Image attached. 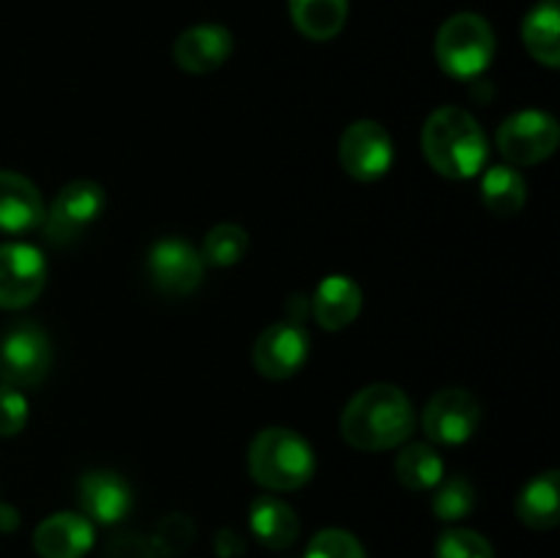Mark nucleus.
<instances>
[{
	"instance_id": "nucleus-1",
	"label": "nucleus",
	"mask_w": 560,
	"mask_h": 558,
	"mask_svg": "<svg viewBox=\"0 0 560 558\" xmlns=\"http://www.w3.org/2000/svg\"><path fill=\"white\" fill-rule=\"evenodd\" d=\"M416 410L408 394L394 383H372L361 388L342 410L339 430L359 452H386L410 438Z\"/></svg>"
},
{
	"instance_id": "nucleus-2",
	"label": "nucleus",
	"mask_w": 560,
	"mask_h": 558,
	"mask_svg": "<svg viewBox=\"0 0 560 558\" xmlns=\"http://www.w3.org/2000/svg\"><path fill=\"white\" fill-rule=\"evenodd\" d=\"M421 151L443 178H474L487 164V135L479 120L463 107H441L421 129Z\"/></svg>"
},
{
	"instance_id": "nucleus-3",
	"label": "nucleus",
	"mask_w": 560,
	"mask_h": 558,
	"mask_svg": "<svg viewBox=\"0 0 560 558\" xmlns=\"http://www.w3.org/2000/svg\"><path fill=\"white\" fill-rule=\"evenodd\" d=\"M249 474L266 490L293 492L315 476V452L288 427H266L249 443Z\"/></svg>"
},
{
	"instance_id": "nucleus-4",
	"label": "nucleus",
	"mask_w": 560,
	"mask_h": 558,
	"mask_svg": "<svg viewBox=\"0 0 560 558\" xmlns=\"http://www.w3.org/2000/svg\"><path fill=\"white\" fill-rule=\"evenodd\" d=\"M441 69L457 80H476L495 58V33L490 22L474 11L448 16L435 38Z\"/></svg>"
},
{
	"instance_id": "nucleus-5",
	"label": "nucleus",
	"mask_w": 560,
	"mask_h": 558,
	"mask_svg": "<svg viewBox=\"0 0 560 558\" xmlns=\"http://www.w3.org/2000/svg\"><path fill=\"white\" fill-rule=\"evenodd\" d=\"M52 345L42 326L16 321L0 334V381L14 388H31L47 377Z\"/></svg>"
},
{
	"instance_id": "nucleus-6",
	"label": "nucleus",
	"mask_w": 560,
	"mask_h": 558,
	"mask_svg": "<svg viewBox=\"0 0 560 558\" xmlns=\"http://www.w3.org/2000/svg\"><path fill=\"white\" fill-rule=\"evenodd\" d=\"M104 211V189L96 181H69L44 211V235L55 246H71Z\"/></svg>"
},
{
	"instance_id": "nucleus-7",
	"label": "nucleus",
	"mask_w": 560,
	"mask_h": 558,
	"mask_svg": "<svg viewBox=\"0 0 560 558\" xmlns=\"http://www.w3.org/2000/svg\"><path fill=\"white\" fill-rule=\"evenodd\" d=\"M560 140L558 120L541 109H520L498 129V151L514 167H530L556 153Z\"/></svg>"
},
{
	"instance_id": "nucleus-8",
	"label": "nucleus",
	"mask_w": 560,
	"mask_h": 558,
	"mask_svg": "<svg viewBox=\"0 0 560 558\" xmlns=\"http://www.w3.org/2000/svg\"><path fill=\"white\" fill-rule=\"evenodd\" d=\"M145 268L148 279L159 293L180 299L200 288L206 263L189 241L178 239V235H164L148 249Z\"/></svg>"
},
{
	"instance_id": "nucleus-9",
	"label": "nucleus",
	"mask_w": 560,
	"mask_h": 558,
	"mask_svg": "<svg viewBox=\"0 0 560 558\" xmlns=\"http://www.w3.org/2000/svg\"><path fill=\"white\" fill-rule=\"evenodd\" d=\"M339 162L355 181H377L394 162L392 135L377 120H355L339 137Z\"/></svg>"
},
{
	"instance_id": "nucleus-10",
	"label": "nucleus",
	"mask_w": 560,
	"mask_h": 558,
	"mask_svg": "<svg viewBox=\"0 0 560 558\" xmlns=\"http://www.w3.org/2000/svg\"><path fill=\"white\" fill-rule=\"evenodd\" d=\"M481 421V405L468 388H441L421 414V427L430 435V441L457 446L465 443Z\"/></svg>"
},
{
	"instance_id": "nucleus-11",
	"label": "nucleus",
	"mask_w": 560,
	"mask_h": 558,
	"mask_svg": "<svg viewBox=\"0 0 560 558\" xmlns=\"http://www.w3.org/2000/svg\"><path fill=\"white\" fill-rule=\"evenodd\" d=\"M310 356V337L299 321L271 323L252 348V364L268 381H288L304 367Z\"/></svg>"
},
{
	"instance_id": "nucleus-12",
	"label": "nucleus",
	"mask_w": 560,
	"mask_h": 558,
	"mask_svg": "<svg viewBox=\"0 0 560 558\" xmlns=\"http://www.w3.org/2000/svg\"><path fill=\"white\" fill-rule=\"evenodd\" d=\"M47 263L31 244H0V310H22L42 295Z\"/></svg>"
},
{
	"instance_id": "nucleus-13",
	"label": "nucleus",
	"mask_w": 560,
	"mask_h": 558,
	"mask_svg": "<svg viewBox=\"0 0 560 558\" xmlns=\"http://www.w3.org/2000/svg\"><path fill=\"white\" fill-rule=\"evenodd\" d=\"M77 501L91 523L113 525L131 509V487L115 470H88L77 485Z\"/></svg>"
},
{
	"instance_id": "nucleus-14",
	"label": "nucleus",
	"mask_w": 560,
	"mask_h": 558,
	"mask_svg": "<svg viewBox=\"0 0 560 558\" xmlns=\"http://www.w3.org/2000/svg\"><path fill=\"white\" fill-rule=\"evenodd\" d=\"M233 53V33L222 25H206L186 27L178 38H175V63L189 74H211Z\"/></svg>"
},
{
	"instance_id": "nucleus-15",
	"label": "nucleus",
	"mask_w": 560,
	"mask_h": 558,
	"mask_svg": "<svg viewBox=\"0 0 560 558\" xmlns=\"http://www.w3.org/2000/svg\"><path fill=\"white\" fill-rule=\"evenodd\" d=\"M93 523L85 514H49L33 531V550L42 558H82L93 547Z\"/></svg>"
},
{
	"instance_id": "nucleus-16",
	"label": "nucleus",
	"mask_w": 560,
	"mask_h": 558,
	"mask_svg": "<svg viewBox=\"0 0 560 558\" xmlns=\"http://www.w3.org/2000/svg\"><path fill=\"white\" fill-rule=\"evenodd\" d=\"M44 219L38 186L14 170H0V233H27Z\"/></svg>"
},
{
	"instance_id": "nucleus-17",
	"label": "nucleus",
	"mask_w": 560,
	"mask_h": 558,
	"mask_svg": "<svg viewBox=\"0 0 560 558\" xmlns=\"http://www.w3.org/2000/svg\"><path fill=\"white\" fill-rule=\"evenodd\" d=\"M310 304L312 317L320 323V328L339 332V328H348L359 317L364 295H361V288L353 279L342 277V274H334V277H326L317 284Z\"/></svg>"
},
{
	"instance_id": "nucleus-18",
	"label": "nucleus",
	"mask_w": 560,
	"mask_h": 558,
	"mask_svg": "<svg viewBox=\"0 0 560 558\" xmlns=\"http://www.w3.org/2000/svg\"><path fill=\"white\" fill-rule=\"evenodd\" d=\"M249 528L268 550H288L301 534L299 514L273 496H260L249 507Z\"/></svg>"
},
{
	"instance_id": "nucleus-19",
	"label": "nucleus",
	"mask_w": 560,
	"mask_h": 558,
	"mask_svg": "<svg viewBox=\"0 0 560 558\" xmlns=\"http://www.w3.org/2000/svg\"><path fill=\"white\" fill-rule=\"evenodd\" d=\"M560 474L558 470H547V474L534 476L523 492L517 496V518L523 520L528 528L534 531H550L556 528L560 520Z\"/></svg>"
},
{
	"instance_id": "nucleus-20",
	"label": "nucleus",
	"mask_w": 560,
	"mask_h": 558,
	"mask_svg": "<svg viewBox=\"0 0 560 558\" xmlns=\"http://www.w3.org/2000/svg\"><path fill=\"white\" fill-rule=\"evenodd\" d=\"M523 42L530 58L547 69L560 66V9L556 0H545L523 22Z\"/></svg>"
},
{
	"instance_id": "nucleus-21",
	"label": "nucleus",
	"mask_w": 560,
	"mask_h": 558,
	"mask_svg": "<svg viewBox=\"0 0 560 558\" xmlns=\"http://www.w3.org/2000/svg\"><path fill=\"white\" fill-rule=\"evenodd\" d=\"M290 20L312 42H328L348 22V0H290Z\"/></svg>"
},
{
	"instance_id": "nucleus-22",
	"label": "nucleus",
	"mask_w": 560,
	"mask_h": 558,
	"mask_svg": "<svg viewBox=\"0 0 560 558\" xmlns=\"http://www.w3.org/2000/svg\"><path fill=\"white\" fill-rule=\"evenodd\" d=\"M525 197H528V186L512 164H495L481 178V200L487 211L495 217H517L525 206Z\"/></svg>"
},
{
	"instance_id": "nucleus-23",
	"label": "nucleus",
	"mask_w": 560,
	"mask_h": 558,
	"mask_svg": "<svg viewBox=\"0 0 560 558\" xmlns=\"http://www.w3.org/2000/svg\"><path fill=\"white\" fill-rule=\"evenodd\" d=\"M394 470H397V479L408 490L416 492L430 490V487H438L443 481V460L430 443H410V446H405L397 454Z\"/></svg>"
},
{
	"instance_id": "nucleus-24",
	"label": "nucleus",
	"mask_w": 560,
	"mask_h": 558,
	"mask_svg": "<svg viewBox=\"0 0 560 558\" xmlns=\"http://www.w3.org/2000/svg\"><path fill=\"white\" fill-rule=\"evenodd\" d=\"M246 249H249V235L241 224L224 222L217 228L208 230L206 241H202L200 257L202 263H211V266H235V263L244 260Z\"/></svg>"
},
{
	"instance_id": "nucleus-25",
	"label": "nucleus",
	"mask_w": 560,
	"mask_h": 558,
	"mask_svg": "<svg viewBox=\"0 0 560 558\" xmlns=\"http://www.w3.org/2000/svg\"><path fill=\"white\" fill-rule=\"evenodd\" d=\"M195 536H197V525L189 514H164L162 520L156 523L151 536V547L156 550V556H184L191 545H195Z\"/></svg>"
},
{
	"instance_id": "nucleus-26",
	"label": "nucleus",
	"mask_w": 560,
	"mask_h": 558,
	"mask_svg": "<svg viewBox=\"0 0 560 558\" xmlns=\"http://www.w3.org/2000/svg\"><path fill=\"white\" fill-rule=\"evenodd\" d=\"M476 507V487L470 485L465 476H452L438 487L435 498H432V512L443 523H454L474 512Z\"/></svg>"
},
{
	"instance_id": "nucleus-27",
	"label": "nucleus",
	"mask_w": 560,
	"mask_h": 558,
	"mask_svg": "<svg viewBox=\"0 0 560 558\" xmlns=\"http://www.w3.org/2000/svg\"><path fill=\"white\" fill-rule=\"evenodd\" d=\"M438 558H495V550L481 536L479 531L470 528H448L443 531L435 545Z\"/></svg>"
},
{
	"instance_id": "nucleus-28",
	"label": "nucleus",
	"mask_w": 560,
	"mask_h": 558,
	"mask_svg": "<svg viewBox=\"0 0 560 558\" xmlns=\"http://www.w3.org/2000/svg\"><path fill=\"white\" fill-rule=\"evenodd\" d=\"M304 558H366V550L350 531L326 528L312 536Z\"/></svg>"
},
{
	"instance_id": "nucleus-29",
	"label": "nucleus",
	"mask_w": 560,
	"mask_h": 558,
	"mask_svg": "<svg viewBox=\"0 0 560 558\" xmlns=\"http://www.w3.org/2000/svg\"><path fill=\"white\" fill-rule=\"evenodd\" d=\"M27 425V399L20 388L0 383V438L20 435Z\"/></svg>"
},
{
	"instance_id": "nucleus-30",
	"label": "nucleus",
	"mask_w": 560,
	"mask_h": 558,
	"mask_svg": "<svg viewBox=\"0 0 560 558\" xmlns=\"http://www.w3.org/2000/svg\"><path fill=\"white\" fill-rule=\"evenodd\" d=\"M104 558H159L156 550L151 547V539L140 534H118L107 547H104Z\"/></svg>"
},
{
	"instance_id": "nucleus-31",
	"label": "nucleus",
	"mask_w": 560,
	"mask_h": 558,
	"mask_svg": "<svg viewBox=\"0 0 560 558\" xmlns=\"http://www.w3.org/2000/svg\"><path fill=\"white\" fill-rule=\"evenodd\" d=\"M213 550L219 558H241L246 553V542L238 531L233 528H219L213 536Z\"/></svg>"
},
{
	"instance_id": "nucleus-32",
	"label": "nucleus",
	"mask_w": 560,
	"mask_h": 558,
	"mask_svg": "<svg viewBox=\"0 0 560 558\" xmlns=\"http://www.w3.org/2000/svg\"><path fill=\"white\" fill-rule=\"evenodd\" d=\"M20 528V512L9 503H0V531L3 534H11V531Z\"/></svg>"
}]
</instances>
